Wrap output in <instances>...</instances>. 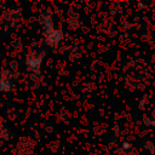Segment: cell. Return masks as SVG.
Segmentation results:
<instances>
[{
  "instance_id": "cell-3",
  "label": "cell",
  "mask_w": 155,
  "mask_h": 155,
  "mask_svg": "<svg viewBox=\"0 0 155 155\" xmlns=\"http://www.w3.org/2000/svg\"><path fill=\"white\" fill-rule=\"evenodd\" d=\"M64 39V33L62 29H54L51 34H48L47 36H45V42L51 46V47H56L57 45H59Z\"/></svg>"
},
{
  "instance_id": "cell-4",
  "label": "cell",
  "mask_w": 155,
  "mask_h": 155,
  "mask_svg": "<svg viewBox=\"0 0 155 155\" xmlns=\"http://www.w3.org/2000/svg\"><path fill=\"white\" fill-rule=\"evenodd\" d=\"M13 88V84H12V79H11V71L8 69L4 70L1 73V79H0V92L7 93L11 92Z\"/></svg>"
},
{
  "instance_id": "cell-5",
  "label": "cell",
  "mask_w": 155,
  "mask_h": 155,
  "mask_svg": "<svg viewBox=\"0 0 155 155\" xmlns=\"http://www.w3.org/2000/svg\"><path fill=\"white\" fill-rule=\"evenodd\" d=\"M144 149H145L148 153H150L151 155L155 154V143H154L153 140H145V142H144Z\"/></svg>"
},
{
  "instance_id": "cell-6",
  "label": "cell",
  "mask_w": 155,
  "mask_h": 155,
  "mask_svg": "<svg viewBox=\"0 0 155 155\" xmlns=\"http://www.w3.org/2000/svg\"><path fill=\"white\" fill-rule=\"evenodd\" d=\"M132 149V144L130 143V142H124L122 143V145H121V150L125 153V151H128V150H131Z\"/></svg>"
},
{
  "instance_id": "cell-7",
  "label": "cell",
  "mask_w": 155,
  "mask_h": 155,
  "mask_svg": "<svg viewBox=\"0 0 155 155\" xmlns=\"http://www.w3.org/2000/svg\"><path fill=\"white\" fill-rule=\"evenodd\" d=\"M143 124H144L147 127L151 126V119H150V116H144V117H143Z\"/></svg>"
},
{
  "instance_id": "cell-9",
  "label": "cell",
  "mask_w": 155,
  "mask_h": 155,
  "mask_svg": "<svg viewBox=\"0 0 155 155\" xmlns=\"http://www.w3.org/2000/svg\"><path fill=\"white\" fill-rule=\"evenodd\" d=\"M115 155H126V154H125V153H124L122 150H120V151H119L117 154H115Z\"/></svg>"
},
{
  "instance_id": "cell-10",
  "label": "cell",
  "mask_w": 155,
  "mask_h": 155,
  "mask_svg": "<svg viewBox=\"0 0 155 155\" xmlns=\"http://www.w3.org/2000/svg\"><path fill=\"white\" fill-rule=\"evenodd\" d=\"M153 117H155V104H154V108H153Z\"/></svg>"
},
{
  "instance_id": "cell-8",
  "label": "cell",
  "mask_w": 155,
  "mask_h": 155,
  "mask_svg": "<svg viewBox=\"0 0 155 155\" xmlns=\"http://www.w3.org/2000/svg\"><path fill=\"white\" fill-rule=\"evenodd\" d=\"M2 127H4V120L0 117V131L2 130Z\"/></svg>"
},
{
  "instance_id": "cell-1",
  "label": "cell",
  "mask_w": 155,
  "mask_h": 155,
  "mask_svg": "<svg viewBox=\"0 0 155 155\" xmlns=\"http://www.w3.org/2000/svg\"><path fill=\"white\" fill-rule=\"evenodd\" d=\"M44 58H45V51H38L34 53H29L25 59V65H27L28 71L39 73L41 69Z\"/></svg>"
},
{
  "instance_id": "cell-2",
  "label": "cell",
  "mask_w": 155,
  "mask_h": 155,
  "mask_svg": "<svg viewBox=\"0 0 155 155\" xmlns=\"http://www.w3.org/2000/svg\"><path fill=\"white\" fill-rule=\"evenodd\" d=\"M40 23L42 25V34H44V38L47 36L48 34H51L56 28L53 25V19H52V13L50 11H47L45 15L41 16V19H40Z\"/></svg>"
}]
</instances>
